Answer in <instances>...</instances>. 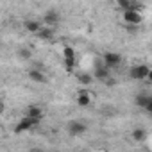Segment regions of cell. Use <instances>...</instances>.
Masks as SVG:
<instances>
[{"instance_id": "cell-1", "label": "cell", "mask_w": 152, "mask_h": 152, "mask_svg": "<svg viewBox=\"0 0 152 152\" xmlns=\"http://www.w3.org/2000/svg\"><path fill=\"white\" fill-rule=\"evenodd\" d=\"M39 122H41V118H36V116H29V115H25V116L16 124V127H15V134H22L23 131H29V129L36 127Z\"/></svg>"}, {"instance_id": "cell-2", "label": "cell", "mask_w": 152, "mask_h": 152, "mask_svg": "<svg viewBox=\"0 0 152 152\" xmlns=\"http://www.w3.org/2000/svg\"><path fill=\"white\" fill-rule=\"evenodd\" d=\"M148 73H150L148 64H136L129 70V77L132 81H145L148 77Z\"/></svg>"}, {"instance_id": "cell-3", "label": "cell", "mask_w": 152, "mask_h": 152, "mask_svg": "<svg viewBox=\"0 0 152 152\" xmlns=\"http://www.w3.org/2000/svg\"><path fill=\"white\" fill-rule=\"evenodd\" d=\"M122 61H124V57L118 54V52H106L104 54V57H102V63L111 70V68H118L120 64H122Z\"/></svg>"}, {"instance_id": "cell-4", "label": "cell", "mask_w": 152, "mask_h": 152, "mask_svg": "<svg viewBox=\"0 0 152 152\" xmlns=\"http://www.w3.org/2000/svg\"><path fill=\"white\" fill-rule=\"evenodd\" d=\"M124 22L129 23V25H140L143 22V16L140 11H131V9H124V15H122Z\"/></svg>"}, {"instance_id": "cell-5", "label": "cell", "mask_w": 152, "mask_h": 152, "mask_svg": "<svg viewBox=\"0 0 152 152\" xmlns=\"http://www.w3.org/2000/svg\"><path fill=\"white\" fill-rule=\"evenodd\" d=\"M63 59H64V68L68 72H73V68H75V50L72 47L63 48Z\"/></svg>"}, {"instance_id": "cell-6", "label": "cell", "mask_w": 152, "mask_h": 152, "mask_svg": "<svg viewBox=\"0 0 152 152\" xmlns=\"http://www.w3.org/2000/svg\"><path fill=\"white\" fill-rule=\"evenodd\" d=\"M66 131H68L70 136H81V134L86 132V125L79 120H72V122L66 124Z\"/></svg>"}, {"instance_id": "cell-7", "label": "cell", "mask_w": 152, "mask_h": 152, "mask_svg": "<svg viewBox=\"0 0 152 152\" xmlns=\"http://www.w3.org/2000/svg\"><path fill=\"white\" fill-rule=\"evenodd\" d=\"M134 104H136L138 107L145 109L147 113L152 111V97L147 95V93H140V95H136V97H134Z\"/></svg>"}, {"instance_id": "cell-8", "label": "cell", "mask_w": 152, "mask_h": 152, "mask_svg": "<svg viewBox=\"0 0 152 152\" xmlns=\"http://www.w3.org/2000/svg\"><path fill=\"white\" fill-rule=\"evenodd\" d=\"M91 75H93V79H97V81H102V83H104V81L109 77V68H107L102 61H99V63L95 64V72H93Z\"/></svg>"}, {"instance_id": "cell-9", "label": "cell", "mask_w": 152, "mask_h": 152, "mask_svg": "<svg viewBox=\"0 0 152 152\" xmlns=\"http://www.w3.org/2000/svg\"><path fill=\"white\" fill-rule=\"evenodd\" d=\"M59 23V13L56 9H48L45 15H43V25H48V27H56Z\"/></svg>"}, {"instance_id": "cell-10", "label": "cell", "mask_w": 152, "mask_h": 152, "mask_svg": "<svg viewBox=\"0 0 152 152\" xmlns=\"http://www.w3.org/2000/svg\"><path fill=\"white\" fill-rule=\"evenodd\" d=\"M29 79H31L32 83L45 84V83H47V75H45L39 68H32V70H29Z\"/></svg>"}, {"instance_id": "cell-11", "label": "cell", "mask_w": 152, "mask_h": 152, "mask_svg": "<svg viewBox=\"0 0 152 152\" xmlns=\"http://www.w3.org/2000/svg\"><path fill=\"white\" fill-rule=\"evenodd\" d=\"M36 36H38L41 41H48V39H52V38H54V29H52V27H48V25H41V27H39V31L36 32Z\"/></svg>"}, {"instance_id": "cell-12", "label": "cell", "mask_w": 152, "mask_h": 152, "mask_svg": "<svg viewBox=\"0 0 152 152\" xmlns=\"http://www.w3.org/2000/svg\"><path fill=\"white\" fill-rule=\"evenodd\" d=\"M41 25H43V23H39L38 20H25V22H23V27H25L29 32H32V34H36Z\"/></svg>"}, {"instance_id": "cell-13", "label": "cell", "mask_w": 152, "mask_h": 152, "mask_svg": "<svg viewBox=\"0 0 152 152\" xmlns=\"http://www.w3.org/2000/svg\"><path fill=\"white\" fill-rule=\"evenodd\" d=\"M77 104H79L81 107H88V106L91 104V97H90V93L81 91V93H79V97H77Z\"/></svg>"}, {"instance_id": "cell-14", "label": "cell", "mask_w": 152, "mask_h": 152, "mask_svg": "<svg viewBox=\"0 0 152 152\" xmlns=\"http://www.w3.org/2000/svg\"><path fill=\"white\" fill-rule=\"evenodd\" d=\"M77 79H79V83L81 84H84V86H88V84H91L95 79H93V75L91 73H88V72H83V73H79L77 75Z\"/></svg>"}, {"instance_id": "cell-15", "label": "cell", "mask_w": 152, "mask_h": 152, "mask_svg": "<svg viewBox=\"0 0 152 152\" xmlns=\"http://www.w3.org/2000/svg\"><path fill=\"white\" fill-rule=\"evenodd\" d=\"M27 115H29V116L41 118V116H43V111H41L39 106H29V107H27Z\"/></svg>"}, {"instance_id": "cell-16", "label": "cell", "mask_w": 152, "mask_h": 152, "mask_svg": "<svg viewBox=\"0 0 152 152\" xmlns=\"http://www.w3.org/2000/svg\"><path fill=\"white\" fill-rule=\"evenodd\" d=\"M147 138V131L145 129H134L132 131V140L134 141H143Z\"/></svg>"}, {"instance_id": "cell-17", "label": "cell", "mask_w": 152, "mask_h": 152, "mask_svg": "<svg viewBox=\"0 0 152 152\" xmlns=\"http://www.w3.org/2000/svg\"><path fill=\"white\" fill-rule=\"evenodd\" d=\"M18 56L22 57V59H29L32 54H31V50L29 48H20V52H18Z\"/></svg>"}, {"instance_id": "cell-18", "label": "cell", "mask_w": 152, "mask_h": 152, "mask_svg": "<svg viewBox=\"0 0 152 152\" xmlns=\"http://www.w3.org/2000/svg\"><path fill=\"white\" fill-rule=\"evenodd\" d=\"M129 2H131V0H116V4H118V7H120L122 11L129 7Z\"/></svg>"}, {"instance_id": "cell-19", "label": "cell", "mask_w": 152, "mask_h": 152, "mask_svg": "<svg viewBox=\"0 0 152 152\" xmlns=\"http://www.w3.org/2000/svg\"><path fill=\"white\" fill-rule=\"evenodd\" d=\"M4 109H6V100H4V97H0V115L4 113Z\"/></svg>"}]
</instances>
